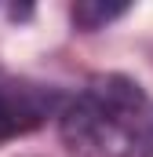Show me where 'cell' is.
Wrapping results in <instances>:
<instances>
[{
	"label": "cell",
	"instance_id": "obj_1",
	"mask_svg": "<svg viewBox=\"0 0 153 157\" xmlns=\"http://www.w3.org/2000/svg\"><path fill=\"white\" fill-rule=\"evenodd\" d=\"M40 113L44 110L33 102L29 88H0V139L33 128L40 121Z\"/></svg>",
	"mask_w": 153,
	"mask_h": 157
},
{
	"label": "cell",
	"instance_id": "obj_2",
	"mask_svg": "<svg viewBox=\"0 0 153 157\" xmlns=\"http://www.w3.org/2000/svg\"><path fill=\"white\" fill-rule=\"evenodd\" d=\"M124 7L117 4V7H102V4H80V7H73V18L80 22V26H88V29H95L99 22H106V18H113V15H120Z\"/></svg>",
	"mask_w": 153,
	"mask_h": 157
}]
</instances>
